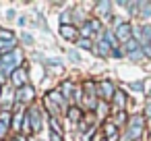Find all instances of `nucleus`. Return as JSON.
<instances>
[{
    "instance_id": "nucleus-1",
    "label": "nucleus",
    "mask_w": 151,
    "mask_h": 141,
    "mask_svg": "<svg viewBox=\"0 0 151 141\" xmlns=\"http://www.w3.org/2000/svg\"><path fill=\"white\" fill-rule=\"evenodd\" d=\"M143 124H145L143 116H132V118H130V122H128L126 139H128V141H134V139H139V137H141V133H143Z\"/></svg>"
},
{
    "instance_id": "nucleus-2",
    "label": "nucleus",
    "mask_w": 151,
    "mask_h": 141,
    "mask_svg": "<svg viewBox=\"0 0 151 141\" xmlns=\"http://www.w3.org/2000/svg\"><path fill=\"white\" fill-rule=\"evenodd\" d=\"M58 31H60V35H62L64 40H77L79 33H81V31H79L75 25H70V23H60V29H58Z\"/></svg>"
},
{
    "instance_id": "nucleus-3",
    "label": "nucleus",
    "mask_w": 151,
    "mask_h": 141,
    "mask_svg": "<svg viewBox=\"0 0 151 141\" xmlns=\"http://www.w3.org/2000/svg\"><path fill=\"white\" fill-rule=\"evenodd\" d=\"M130 35H132V25H130V23H118V27H116V38L126 44V42L130 40Z\"/></svg>"
},
{
    "instance_id": "nucleus-4",
    "label": "nucleus",
    "mask_w": 151,
    "mask_h": 141,
    "mask_svg": "<svg viewBox=\"0 0 151 141\" xmlns=\"http://www.w3.org/2000/svg\"><path fill=\"white\" fill-rule=\"evenodd\" d=\"M116 91H118V89L114 87V83H112L110 79H104V81H99V93H101V98H106V100H112Z\"/></svg>"
},
{
    "instance_id": "nucleus-5",
    "label": "nucleus",
    "mask_w": 151,
    "mask_h": 141,
    "mask_svg": "<svg viewBox=\"0 0 151 141\" xmlns=\"http://www.w3.org/2000/svg\"><path fill=\"white\" fill-rule=\"evenodd\" d=\"M11 79H13V83L21 89V87H25V85H27V71H25L23 67H19V69L11 75Z\"/></svg>"
},
{
    "instance_id": "nucleus-6",
    "label": "nucleus",
    "mask_w": 151,
    "mask_h": 141,
    "mask_svg": "<svg viewBox=\"0 0 151 141\" xmlns=\"http://www.w3.org/2000/svg\"><path fill=\"white\" fill-rule=\"evenodd\" d=\"M112 50H114V48H112L106 40H99V42H97V46H93V52H95L97 56H108Z\"/></svg>"
},
{
    "instance_id": "nucleus-7",
    "label": "nucleus",
    "mask_w": 151,
    "mask_h": 141,
    "mask_svg": "<svg viewBox=\"0 0 151 141\" xmlns=\"http://www.w3.org/2000/svg\"><path fill=\"white\" fill-rule=\"evenodd\" d=\"M33 87L31 85H25V87H21L19 89V93H17V102H29V100H33Z\"/></svg>"
},
{
    "instance_id": "nucleus-8",
    "label": "nucleus",
    "mask_w": 151,
    "mask_h": 141,
    "mask_svg": "<svg viewBox=\"0 0 151 141\" xmlns=\"http://www.w3.org/2000/svg\"><path fill=\"white\" fill-rule=\"evenodd\" d=\"M29 118H31V127H33V133H37L40 129H42V116H40V112H37V108H31L29 112Z\"/></svg>"
},
{
    "instance_id": "nucleus-9",
    "label": "nucleus",
    "mask_w": 151,
    "mask_h": 141,
    "mask_svg": "<svg viewBox=\"0 0 151 141\" xmlns=\"http://www.w3.org/2000/svg\"><path fill=\"white\" fill-rule=\"evenodd\" d=\"M112 102H114V106H116L118 110H122V108L126 106V93H124L122 89H118V91L114 93V98H112Z\"/></svg>"
},
{
    "instance_id": "nucleus-10",
    "label": "nucleus",
    "mask_w": 151,
    "mask_h": 141,
    "mask_svg": "<svg viewBox=\"0 0 151 141\" xmlns=\"http://www.w3.org/2000/svg\"><path fill=\"white\" fill-rule=\"evenodd\" d=\"M104 131H106V139H108V141H116V139H118V127H116L114 122H108Z\"/></svg>"
},
{
    "instance_id": "nucleus-11",
    "label": "nucleus",
    "mask_w": 151,
    "mask_h": 141,
    "mask_svg": "<svg viewBox=\"0 0 151 141\" xmlns=\"http://www.w3.org/2000/svg\"><path fill=\"white\" fill-rule=\"evenodd\" d=\"M50 100L56 102L60 108H66V98H64V93H60V91H50ZM66 112H68V108H66Z\"/></svg>"
},
{
    "instance_id": "nucleus-12",
    "label": "nucleus",
    "mask_w": 151,
    "mask_h": 141,
    "mask_svg": "<svg viewBox=\"0 0 151 141\" xmlns=\"http://www.w3.org/2000/svg\"><path fill=\"white\" fill-rule=\"evenodd\" d=\"M110 9H112V4L108 2V0H104V2H97V4H95V11H97L99 15H104V17L110 15Z\"/></svg>"
},
{
    "instance_id": "nucleus-13",
    "label": "nucleus",
    "mask_w": 151,
    "mask_h": 141,
    "mask_svg": "<svg viewBox=\"0 0 151 141\" xmlns=\"http://www.w3.org/2000/svg\"><path fill=\"white\" fill-rule=\"evenodd\" d=\"M0 50L4 54H13L17 50V42H0Z\"/></svg>"
},
{
    "instance_id": "nucleus-14",
    "label": "nucleus",
    "mask_w": 151,
    "mask_h": 141,
    "mask_svg": "<svg viewBox=\"0 0 151 141\" xmlns=\"http://www.w3.org/2000/svg\"><path fill=\"white\" fill-rule=\"evenodd\" d=\"M66 114H68V118H70L73 122H79V120H81V116H83V112H81V110H79L77 106L68 108V112H66Z\"/></svg>"
},
{
    "instance_id": "nucleus-15",
    "label": "nucleus",
    "mask_w": 151,
    "mask_h": 141,
    "mask_svg": "<svg viewBox=\"0 0 151 141\" xmlns=\"http://www.w3.org/2000/svg\"><path fill=\"white\" fill-rule=\"evenodd\" d=\"M124 50H126L128 54H134V52H139V42H134V40H128V42L124 44Z\"/></svg>"
},
{
    "instance_id": "nucleus-16",
    "label": "nucleus",
    "mask_w": 151,
    "mask_h": 141,
    "mask_svg": "<svg viewBox=\"0 0 151 141\" xmlns=\"http://www.w3.org/2000/svg\"><path fill=\"white\" fill-rule=\"evenodd\" d=\"M139 9H143V11H141V17H143V19L151 17V2H139Z\"/></svg>"
},
{
    "instance_id": "nucleus-17",
    "label": "nucleus",
    "mask_w": 151,
    "mask_h": 141,
    "mask_svg": "<svg viewBox=\"0 0 151 141\" xmlns=\"http://www.w3.org/2000/svg\"><path fill=\"white\" fill-rule=\"evenodd\" d=\"M0 42H15L13 31H9V29H0Z\"/></svg>"
},
{
    "instance_id": "nucleus-18",
    "label": "nucleus",
    "mask_w": 151,
    "mask_h": 141,
    "mask_svg": "<svg viewBox=\"0 0 151 141\" xmlns=\"http://www.w3.org/2000/svg\"><path fill=\"white\" fill-rule=\"evenodd\" d=\"M77 44H79V48H83V50H91V52H93L91 40H87V38H79V40H77Z\"/></svg>"
},
{
    "instance_id": "nucleus-19",
    "label": "nucleus",
    "mask_w": 151,
    "mask_h": 141,
    "mask_svg": "<svg viewBox=\"0 0 151 141\" xmlns=\"http://www.w3.org/2000/svg\"><path fill=\"white\" fill-rule=\"evenodd\" d=\"M23 133H33V127H31V118H29V114H25V118H23V129H21Z\"/></svg>"
},
{
    "instance_id": "nucleus-20",
    "label": "nucleus",
    "mask_w": 151,
    "mask_h": 141,
    "mask_svg": "<svg viewBox=\"0 0 151 141\" xmlns=\"http://www.w3.org/2000/svg\"><path fill=\"white\" fill-rule=\"evenodd\" d=\"M114 50H116V42H118V38H116V33H112V31H106V38H104Z\"/></svg>"
},
{
    "instance_id": "nucleus-21",
    "label": "nucleus",
    "mask_w": 151,
    "mask_h": 141,
    "mask_svg": "<svg viewBox=\"0 0 151 141\" xmlns=\"http://www.w3.org/2000/svg\"><path fill=\"white\" fill-rule=\"evenodd\" d=\"M91 33H93V29H91V23L87 21V23L81 27V38H87V40H89V35H91Z\"/></svg>"
},
{
    "instance_id": "nucleus-22",
    "label": "nucleus",
    "mask_w": 151,
    "mask_h": 141,
    "mask_svg": "<svg viewBox=\"0 0 151 141\" xmlns=\"http://www.w3.org/2000/svg\"><path fill=\"white\" fill-rule=\"evenodd\" d=\"M0 122H2V124H11V112L9 110H2V112H0Z\"/></svg>"
},
{
    "instance_id": "nucleus-23",
    "label": "nucleus",
    "mask_w": 151,
    "mask_h": 141,
    "mask_svg": "<svg viewBox=\"0 0 151 141\" xmlns=\"http://www.w3.org/2000/svg\"><path fill=\"white\" fill-rule=\"evenodd\" d=\"M23 118H25V114H17L15 120H13V129H23V127H21V124H23Z\"/></svg>"
},
{
    "instance_id": "nucleus-24",
    "label": "nucleus",
    "mask_w": 151,
    "mask_h": 141,
    "mask_svg": "<svg viewBox=\"0 0 151 141\" xmlns=\"http://www.w3.org/2000/svg\"><path fill=\"white\" fill-rule=\"evenodd\" d=\"M50 124H52V133H58V135H62V129H60V124H58V120L52 116L50 118Z\"/></svg>"
},
{
    "instance_id": "nucleus-25",
    "label": "nucleus",
    "mask_w": 151,
    "mask_h": 141,
    "mask_svg": "<svg viewBox=\"0 0 151 141\" xmlns=\"http://www.w3.org/2000/svg\"><path fill=\"white\" fill-rule=\"evenodd\" d=\"M62 91H64V98H68L70 91H73V83H70V81H64V83H62Z\"/></svg>"
},
{
    "instance_id": "nucleus-26",
    "label": "nucleus",
    "mask_w": 151,
    "mask_h": 141,
    "mask_svg": "<svg viewBox=\"0 0 151 141\" xmlns=\"http://www.w3.org/2000/svg\"><path fill=\"white\" fill-rule=\"evenodd\" d=\"M89 23H91V29H93V31H99V29H101V25H99V21H95V19H91Z\"/></svg>"
},
{
    "instance_id": "nucleus-27",
    "label": "nucleus",
    "mask_w": 151,
    "mask_h": 141,
    "mask_svg": "<svg viewBox=\"0 0 151 141\" xmlns=\"http://www.w3.org/2000/svg\"><path fill=\"white\" fill-rule=\"evenodd\" d=\"M68 56H70V58H73L75 62H81V56H79V54H77L75 50H70V52H68Z\"/></svg>"
},
{
    "instance_id": "nucleus-28",
    "label": "nucleus",
    "mask_w": 151,
    "mask_h": 141,
    "mask_svg": "<svg viewBox=\"0 0 151 141\" xmlns=\"http://www.w3.org/2000/svg\"><path fill=\"white\" fill-rule=\"evenodd\" d=\"M21 38H23V42H25V44H33V38H31L29 33H23Z\"/></svg>"
},
{
    "instance_id": "nucleus-29",
    "label": "nucleus",
    "mask_w": 151,
    "mask_h": 141,
    "mask_svg": "<svg viewBox=\"0 0 151 141\" xmlns=\"http://www.w3.org/2000/svg\"><path fill=\"white\" fill-rule=\"evenodd\" d=\"M128 56H130L132 60H141V58H143V52L139 50V52H134V54H128Z\"/></svg>"
},
{
    "instance_id": "nucleus-30",
    "label": "nucleus",
    "mask_w": 151,
    "mask_h": 141,
    "mask_svg": "<svg viewBox=\"0 0 151 141\" xmlns=\"http://www.w3.org/2000/svg\"><path fill=\"white\" fill-rule=\"evenodd\" d=\"M6 129H9L6 124H2V122H0V139H2V137L6 135Z\"/></svg>"
},
{
    "instance_id": "nucleus-31",
    "label": "nucleus",
    "mask_w": 151,
    "mask_h": 141,
    "mask_svg": "<svg viewBox=\"0 0 151 141\" xmlns=\"http://www.w3.org/2000/svg\"><path fill=\"white\" fill-rule=\"evenodd\" d=\"M130 87H132L134 91H141V89H143V83H141V81H137V83H132Z\"/></svg>"
},
{
    "instance_id": "nucleus-32",
    "label": "nucleus",
    "mask_w": 151,
    "mask_h": 141,
    "mask_svg": "<svg viewBox=\"0 0 151 141\" xmlns=\"http://www.w3.org/2000/svg\"><path fill=\"white\" fill-rule=\"evenodd\" d=\"M106 112H108V106L101 102V104H99V114H101V116H106Z\"/></svg>"
},
{
    "instance_id": "nucleus-33",
    "label": "nucleus",
    "mask_w": 151,
    "mask_h": 141,
    "mask_svg": "<svg viewBox=\"0 0 151 141\" xmlns=\"http://www.w3.org/2000/svg\"><path fill=\"white\" fill-rule=\"evenodd\" d=\"M50 141H62V135H58V133H52V135H50Z\"/></svg>"
},
{
    "instance_id": "nucleus-34",
    "label": "nucleus",
    "mask_w": 151,
    "mask_h": 141,
    "mask_svg": "<svg viewBox=\"0 0 151 141\" xmlns=\"http://www.w3.org/2000/svg\"><path fill=\"white\" fill-rule=\"evenodd\" d=\"M15 15H17L15 11H9V13H6V17H9V19H15Z\"/></svg>"
},
{
    "instance_id": "nucleus-35",
    "label": "nucleus",
    "mask_w": 151,
    "mask_h": 141,
    "mask_svg": "<svg viewBox=\"0 0 151 141\" xmlns=\"http://www.w3.org/2000/svg\"><path fill=\"white\" fill-rule=\"evenodd\" d=\"M147 116H151V100L147 102Z\"/></svg>"
},
{
    "instance_id": "nucleus-36",
    "label": "nucleus",
    "mask_w": 151,
    "mask_h": 141,
    "mask_svg": "<svg viewBox=\"0 0 151 141\" xmlns=\"http://www.w3.org/2000/svg\"><path fill=\"white\" fill-rule=\"evenodd\" d=\"M2 79H4V77H2V71H0V83H2Z\"/></svg>"
},
{
    "instance_id": "nucleus-37",
    "label": "nucleus",
    "mask_w": 151,
    "mask_h": 141,
    "mask_svg": "<svg viewBox=\"0 0 151 141\" xmlns=\"http://www.w3.org/2000/svg\"><path fill=\"white\" fill-rule=\"evenodd\" d=\"M17 141H25V139H23V137H17Z\"/></svg>"
},
{
    "instance_id": "nucleus-38",
    "label": "nucleus",
    "mask_w": 151,
    "mask_h": 141,
    "mask_svg": "<svg viewBox=\"0 0 151 141\" xmlns=\"http://www.w3.org/2000/svg\"><path fill=\"white\" fill-rule=\"evenodd\" d=\"M0 91H2V85H0ZM0 95H2V93H0Z\"/></svg>"
}]
</instances>
